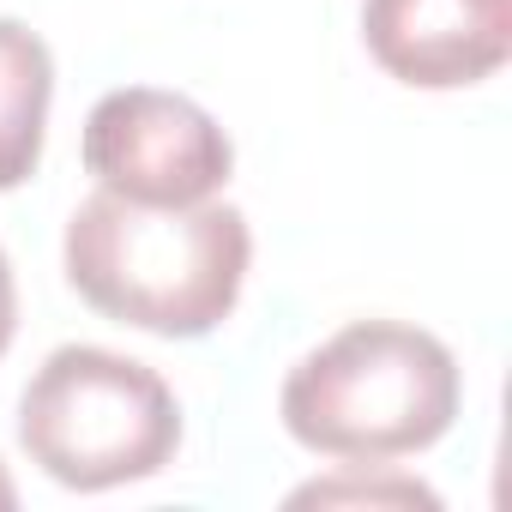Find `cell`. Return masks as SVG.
<instances>
[{
	"label": "cell",
	"instance_id": "1",
	"mask_svg": "<svg viewBox=\"0 0 512 512\" xmlns=\"http://www.w3.org/2000/svg\"><path fill=\"white\" fill-rule=\"evenodd\" d=\"M67 284L115 326L151 338L217 332L247 284L253 229L235 205H133L91 193L67 217Z\"/></svg>",
	"mask_w": 512,
	"mask_h": 512
},
{
	"label": "cell",
	"instance_id": "2",
	"mask_svg": "<svg viewBox=\"0 0 512 512\" xmlns=\"http://www.w3.org/2000/svg\"><path fill=\"white\" fill-rule=\"evenodd\" d=\"M458 398V356L434 332L404 320H350L284 374L278 416L296 446L344 458L350 470H380L428 452L458 422Z\"/></svg>",
	"mask_w": 512,
	"mask_h": 512
},
{
	"label": "cell",
	"instance_id": "3",
	"mask_svg": "<svg viewBox=\"0 0 512 512\" xmlns=\"http://www.w3.org/2000/svg\"><path fill=\"white\" fill-rule=\"evenodd\" d=\"M25 458L79 494L151 482L175 464L181 404L151 362L103 344H61L19 398Z\"/></svg>",
	"mask_w": 512,
	"mask_h": 512
},
{
	"label": "cell",
	"instance_id": "4",
	"mask_svg": "<svg viewBox=\"0 0 512 512\" xmlns=\"http://www.w3.org/2000/svg\"><path fill=\"white\" fill-rule=\"evenodd\" d=\"M79 157L103 193L133 205H205L229 187L235 169V145L211 109L157 85H121L97 97Z\"/></svg>",
	"mask_w": 512,
	"mask_h": 512
},
{
	"label": "cell",
	"instance_id": "5",
	"mask_svg": "<svg viewBox=\"0 0 512 512\" xmlns=\"http://www.w3.org/2000/svg\"><path fill=\"white\" fill-rule=\"evenodd\" d=\"M362 43L410 91H464L506 67L512 0H362Z\"/></svg>",
	"mask_w": 512,
	"mask_h": 512
},
{
	"label": "cell",
	"instance_id": "6",
	"mask_svg": "<svg viewBox=\"0 0 512 512\" xmlns=\"http://www.w3.org/2000/svg\"><path fill=\"white\" fill-rule=\"evenodd\" d=\"M55 103V55L19 19H0V193H13L43 163Z\"/></svg>",
	"mask_w": 512,
	"mask_h": 512
},
{
	"label": "cell",
	"instance_id": "7",
	"mask_svg": "<svg viewBox=\"0 0 512 512\" xmlns=\"http://www.w3.org/2000/svg\"><path fill=\"white\" fill-rule=\"evenodd\" d=\"M290 506H440L434 488L410 482V476H332V482H308L290 494Z\"/></svg>",
	"mask_w": 512,
	"mask_h": 512
},
{
	"label": "cell",
	"instance_id": "8",
	"mask_svg": "<svg viewBox=\"0 0 512 512\" xmlns=\"http://www.w3.org/2000/svg\"><path fill=\"white\" fill-rule=\"evenodd\" d=\"M13 332H19V290H13V266L0 253V356L13 350Z\"/></svg>",
	"mask_w": 512,
	"mask_h": 512
},
{
	"label": "cell",
	"instance_id": "9",
	"mask_svg": "<svg viewBox=\"0 0 512 512\" xmlns=\"http://www.w3.org/2000/svg\"><path fill=\"white\" fill-rule=\"evenodd\" d=\"M13 506H19V488L7 482V470H0V512H13Z\"/></svg>",
	"mask_w": 512,
	"mask_h": 512
}]
</instances>
